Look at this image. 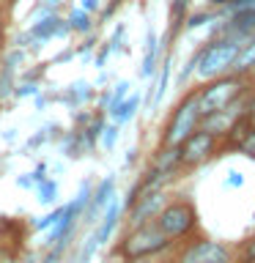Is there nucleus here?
<instances>
[{"label":"nucleus","instance_id":"f257e3e1","mask_svg":"<svg viewBox=\"0 0 255 263\" xmlns=\"http://www.w3.org/2000/svg\"><path fill=\"white\" fill-rule=\"evenodd\" d=\"M247 39H239V36H228V33H220V39L209 41L201 52L195 55V71L201 80H214V77H222L233 69V61L239 55Z\"/></svg>","mask_w":255,"mask_h":263},{"label":"nucleus","instance_id":"f03ea898","mask_svg":"<svg viewBox=\"0 0 255 263\" xmlns=\"http://www.w3.org/2000/svg\"><path fill=\"white\" fill-rule=\"evenodd\" d=\"M170 247V238L162 233L154 222H143V225H135L126 233V238L118 247V255L126 260L135 258H151L156 252H165Z\"/></svg>","mask_w":255,"mask_h":263},{"label":"nucleus","instance_id":"7ed1b4c3","mask_svg":"<svg viewBox=\"0 0 255 263\" xmlns=\"http://www.w3.org/2000/svg\"><path fill=\"white\" fill-rule=\"evenodd\" d=\"M154 225L162 230L165 236L170 238H184L187 233H192L195 225H197V214H195V205L189 200H173V203H165L159 214L154 217Z\"/></svg>","mask_w":255,"mask_h":263},{"label":"nucleus","instance_id":"20e7f679","mask_svg":"<svg viewBox=\"0 0 255 263\" xmlns=\"http://www.w3.org/2000/svg\"><path fill=\"white\" fill-rule=\"evenodd\" d=\"M244 80L242 74H233V77H214V82H209L203 90H197V110H201V118L209 112H217L222 107H228L233 99L242 93Z\"/></svg>","mask_w":255,"mask_h":263},{"label":"nucleus","instance_id":"39448f33","mask_svg":"<svg viewBox=\"0 0 255 263\" xmlns=\"http://www.w3.org/2000/svg\"><path fill=\"white\" fill-rule=\"evenodd\" d=\"M201 126V110H197V93H189L184 102L176 107L173 118L165 129V145H181L192 132Z\"/></svg>","mask_w":255,"mask_h":263},{"label":"nucleus","instance_id":"423d86ee","mask_svg":"<svg viewBox=\"0 0 255 263\" xmlns=\"http://www.w3.org/2000/svg\"><path fill=\"white\" fill-rule=\"evenodd\" d=\"M230 258H233V252L222 241L203 238V241L189 244L184 250V255L178 258V263H230Z\"/></svg>","mask_w":255,"mask_h":263},{"label":"nucleus","instance_id":"0eeeda50","mask_svg":"<svg viewBox=\"0 0 255 263\" xmlns=\"http://www.w3.org/2000/svg\"><path fill=\"white\" fill-rule=\"evenodd\" d=\"M211 154H214V135H209V132H203V129H195L192 135L178 145L181 164H187V167L206 162Z\"/></svg>","mask_w":255,"mask_h":263},{"label":"nucleus","instance_id":"6e6552de","mask_svg":"<svg viewBox=\"0 0 255 263\" xmlns=\"http://www.w3.org/2000/svg\"><path fill=\"white\" fill-rule=\"evenodd\" d=\"M69 33H71L69 22H66V16H61L58 11L41 16V20H33L28 25V36L36 41L39 47L44 44V41H49V39H66Z\"/></svg>","mask_w":255,"mask_h":263},{"label":"nucleus","instance_id":"1a4fd4ad","mask_svg":"<svg viewBox=\"0 0 255 263\" xmlns=\"http://www.w3.org/2000/svg\"><path fill=\"white\" fill-rule=\"evenodd\" d=\"M168 203V195L162 189H148V192H140V197L132 200V211H129V222L132 228L135 225H143V222H151L159 209Z\"/></svg>","mask_w":255,"mask_h":263},{"label":"nucleus","instance_id":"9d476101","mask_svg":"<svg viewBox=\"0 0 255 263\" xmlns=\"http://www.w3.org/2000/svg\"><path fill=\"white\" fill-rule=\"evenodd\" d=\"M115 197V178L107 176L102 184L96 186V192H90V200L85 205V222H96V217L107 209V203H110Z\"/></svg>","mask_w":255,"mask_h":263},{"label":"nucleus","instance_id":"9b49d317","mask_svg":"<svg viewBox=\"0 0 255 263\" xmlns=\"http://www.w3.org/2000/svg\"><path fill=\"white\" fill-rule=\"evenodd\" d=\"M222 33L239 39H250L255 36V11H233L230 20L222 25Z\"/></svg>","mask_w":255,"mask_h":263},{"label":"nucleus","instance_id":"f8f14e48","mask_svg":"<svg viewBox=\"0 0 255 263\" xmlns=\"http://www.w3.org/2000/svg\"><path fill=\"white\" fill-rule=\"evenodd\" d=\"M118 217H121V200H113L107 203V209H104V217L102 219H96L99 225H96V230H94V238L99 244H104L107 238L113 236V230H115V225H118Z\"/></svg>","mask_w":255,"mask_h":263},{"label":"nucleus","instance_id":"ddd939ff","mask_svg":"<svg viewBox=\"0 0 255 263\" xmlns=\"http://www.w3.org/2000/svg\"><path fill=\"white\" fill-rule=\"evenodd\" d=\"M66 22H69L71 33H80V36H90V30H94V14H88L85 8H80V6L69 8Z\"/></svg>","mask_w":255,"mask_h":263},{"label":"nucleus","instance_id":"4468645a","mask_svg":"<svg viewBox=\"0 0 255 263\" xmlns=\"http://www.w3.org/2000/svg\"><path fill=\"white\" fill-rule=\"evenodd\" d=\"M159 39H156V33L154 30H148V36H145V55H143V69H140V74L143 77H151V74L156 71V61H159Z\"/></svg>","mask_w":255,"mask_h":263},{"label":"nucleus","instance_id":"2eb2a0df","mask_svg":"<svg viewBox=\"0 0 255 263\" xmlns=\"http://www.w3.org/2000/svg\"><path fill=\"white\" fill-rule=\"evenodd\" d=\"M252 66H255V36H250L242 44V49H239V55L233 61V69H230V71L247 74V71H252Z\"/></svg>","mask_w":255,"mask_h":263},{"label":"nucleus","instance_id":"dca6fc26","mask_svg":"<svg viewBox=\"0 0 255 263\" xmlns=\"http://www.w3.org/2000/svg\"><path fill=\"white\" fill-rule=\"evenodd\" d=\"M137 107H140V96H137V93H132L129 99H123V102H121L118 107H115V112H110L113 123H118V126H123L126 121H132V118H135Z\"/></svg>","mask_w":255,"mask_h":263},{"label":"nucleus","instance_id":"f3484780","mask_svg":"<svg viewBox=\"0 0 255 263\" xmlns=\"http://www.w3.org/2000/svg\"><path fill=\"white\" fill-rule=\"evenodd\" d=\"M170 66H173V58L168 55L162 63V71H159V82H156V90H154V99H151V110H156L165 96V90H168V80H170Z\"/></svg>","mask_w":255,"mask_h":263},{"label":"nucleus","instance_id":"a211bd4d","mask_svg":"<svg viewBox=\"0 0 255 263\" xmlns=\"http://www.w3.org/2000/svg\"><path fill=\"white\" fill-rule=\"evenodd\" d=\"M36 186H39V203L41 205H52L55 197H58V181L44 178V181H39Z\"/></svg>","mask_w":255,"mask_h":263},{"label":"nucleus","instance_id":"6ab92c4d","mask_svg":"<svg viewBox=\"0 0 255 263\" xmlns=\"http://www.w3.org/2000/svg\"><path fill=\"white\" fill-rule=\"evenodd\" d=\"M187 6H189V0H173V6H170V20H173V25H170V36L178 30V25L184 22Z\"/></svg>","mask_w":255,"mask_h":263},{"label":"nucleus","instance_id":"aec40b11","mask_svg":"<svg viewBox=\"0 0 255 263\" xmlns=\"http://www.w3.org/2000/svg\"><path fill=\"white\" fill-rule=\"evenodd\" d=\"M88 96H90L88 85H85V82H77V85H71V88H69V93L63 96V102H66V104H71V107H77L80 102H85Z\"/></svg>","mask_w":255,"mask_h":263},{"label":"nucleus","instance_id":"412c9836","mask_svg":"<svg viewBox=\"0 0 255 263\" xmlns=\"http://www.w3.org/2000/svg\"><path fill=\"white\" fill-rule=\"evenodd\" d=\"M209 22H220L217 14H211V11H197V14H192V16H187V20H184V28H187V30H195V28H203V25H209Z\"/></svg>","mask_w":255,"mask_h":263},{"label":"nucleus","instance_id":"4be33fe9","mask_svg":"<svg viewBox=\"0 0 255 263\" xmlns=\"http://www.w3.org/2000/svg\"><path fill=\"white\" fill-rule=\"evenodd\" d=\"M126 93H129V82L123 80V82H118V85H115L113 96L107 99V104H104V110H107V112H115V107H118L123 99H126Z\"/></svg>","mask_w":255,"mask_h":263},{"label":"nucleus","instance_id":"5701e85b","mask_svg":"<svg viewBox=\"0 0 255 263\" xmlns=\"http://www.w3.org/2000/svg\"><path fill=\"white\" fill-rule=\"evenodd\" d=\"M118 123H110V126H104L102 129V135H99V137H102V145L107 148V151H110V148L115 145V140H118Z\"/></svg>","mask_w":255,"mask_h":263},{"label":"nucleus","instance_id":"b1692460","mask_svg":"<svg viewBox=\"0 0 255 263\" xmlns=\"http://www.w3.org/2000/svg\"><path fill=\"white\" fill-rule=\"evenodd\" d=\"M61 214H63V205H61V209H55L52 214H47V217H41L36 225H33V230H49V228L58 222V217H61Z\"/></svg>","mask_w":255,"mask_h":263},{"label":"nucleus","instance_id":"393cba45","mask_svg":"<svg viewBox=\"0 0 255 263\" xmlns=\"http://www.w3.org/2000/svg\"><path fill=\"white\" fill-rule=\"evenodd\" d=\"M8 93H14V82H11V71L3 69L0 71V99H6Z\"/></svg>","mask_w":255,"mask_h":263},{"label":"nucleus","instance_id":"a878e982","mask_svg":"<svg viewBox=\"0 0 255 263\" xmlns=\"http://www.w3.org/2000/svg\"><path fill=\"white\" fill-rule=\"evenodd\" d=\"M123 33H126V25H118V28H115V33H113V39H110V52H118L121 49V41H123Z\"/></svg>","mask_w":255,"mask_h":263},{"label":"nucleus","instance_id":"bb28decb","mask_svg":"<svg viewBox=\"0 0 255 263\" xmlns=\"http://www.w3.org/2000/svg\"><path fill=\"white\" fill-rule=\"evenodd\" d=\"M80 8H85L88 14H96L102 11V0H80Z\"/></svg>","mask_w":255,"mask_h":263},{"label":"nucleus","instance_id":"cd10ccee","mask_svg":"<svg viewBox=\"0 0 255 263\" xmlns=\"http://www.w3.org/2000/svg\"><path fill=\"white\" fill-rule=\"evenodd\" d=\"M44 170H47V167H44V164H39V167H36V170H33V173H30V178H33V186H36V184H39V181H44Z\"/></svg>","mask_w":255,"mask_h":263},{"label":"nucleus","instance_id":"c85d7f7f","mask_svg":"<svg viewBox=\"0 0 255 263\" xmlns=\"http://www.w3.org/2000/svg\"><path fill=\"white\" fill-rule=\"evenodd\" d=\"M36 85H33V82H25V85H20V90H16V96H28V93H36Z\"/></svg>","mask_w":255,"mask_h":263},{"label":"nucleus","instance_id":"c756f323","mask_svg":"<svg viewBox=\"0 0 255 263\" xmlns=\"http://www.w3.org/2000/svg\"><path fill=\"white\" fill-rule=\"evenodd\" d=\"M118 6H121V0H113V3L107 6V8H102V20H110V16H113V11H115Z\"/></svg>","mask_w":255,"mask_h":263},{"label":"nucleus","instance_id":"7c9ffc66","mask_svg":"<svg viewBox=\"0 0 255 263\" xmlns=\"http://www.w3.org/2000/svg\"><path fill=\"white\" fill-rule=\"evenodd\" d=\"M107 55H110V47L104 44V47H102V52L96 55V66H99V69H102V66H104V61H107Z\"/></svg>","mask_w":255,"mask_h":263},{"label":"nucleus","instance_id":"2f4dec72","mask_svg":"<svg viewBox=\"0 0 255 263\" xmlns=\"http://www.w3.org/2000/svg\"><path fill=\"white\" fill-rule=\"evenodd\" d=\"M211 6H217V8H228V6H233V3H239V0H209Z\"/></svg>","mask_w":255,"mask_h":263},{"label":"nucleus","instance_id":"473e14b6","mask_svg":"<svg viewBox=\"0 0 255 263\" xmlns=\"http://www.w3.org/2000/svg\"><path fill=\"white\" fill-rule=\"evenodd\" d=\"M242 184V176L239 173H230V178H228V186H239Z\"/></svg>","mask_w":255,"mask_h":263},{"label":"nucleus","instance_id":"72a5a7b5","mask_svg":"<svg viewBox=\"0 0 255 263\" xmlns=\"http://www.w3.org/2000/svg\"><path fill=\"white\" fill-rule=\"evenodd\" d=\"M247 260H255V238L250 241V247H247Z\"/></svg>","mask_w":255,"mask_h":263},{"label":"nucleus","instance_id":"f704fd0d","mask_svg":"<svg viewBox=\"0 0 255 263\" xmlns=\"http://www.w3.org/2000/svg\"><path fill=\"white\" fill-rule=\"evenodd\" d=\"M129 263H151L148 258H135V260H129Z\"/></svg>","mask_w":255,"mask_h":263},{"label":"nucleus","instance_id":"c9c22d12","mask_svg":"<svg viewBox=\"0 0 255 263\" xmlns=\"http://www.w3.org/2000/svg\"><path fill=\"white\" fill-rule=\"evenodd\" d=\"M47 3H52V6H61V3H66V0H47Z\"/></svg>","mask_w":255,"mask_h":263},{"label":"nucleus","instance_id":"e433bc0d","mask_svg":"<svg viewBox=\"0 0 255 263\" xmlns=\"http://www.w3.org/2000/svg\"><path fill=\"white\" fill-rule=\"evenodd\" d=\"M0 39H3V16H0Z\"/></svg>","mask_w":255,"mask_h":263},{"label":"nucleus","instance_id":"4c0bfd02","mask_svg":"<svg viewBox=\"0 0 255 263\" xmlns=\"http://www.w3.org/2000/svg\"><path fill=\"white\" fill-rule=\"evenodd\" d=\"M16 3H20V0H8V6H16Z\"/></svg>","mask_w":255,"mask_h":263},{"label":"nucleus","instance_id":"58836bf2","mask_svg":"<svg viewBox=\"0 0 255 263\" xmlns=\"http://www.w3.org/2000/svg\"><path fill=\"white\" fill-rule=\"evenodd\" d=\"M252 77H255V66H252Z\"/></svg>","mask_w":255,"mask_h":263}]
</instances>
